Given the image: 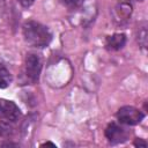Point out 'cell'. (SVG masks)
Segmentation results:
<instances>
[{
	"mask_svg": "<svg viewBox=\"0 0 148 148\" xmlns=\"http://www.w3.org/2000/svg\"><path fill=\"white\" fill-rule=\"evenodd\" d=\"M22 34L24 40L32 47H47L52 40L51 30L35 20H27L22 25Z\"/></svg>",
	"mask_w": 148,
	"mask_h": 148,
	"instance_id": "cell-1",
	"label": "cell"
},
{
	"mask_svg": "<svg viewBox=\"0 0 148 148\" xmlns=\"http://www.w3.org/2000/svg\"><path fill=\"white\" fill-rule=\"evenodd\" d=\"M71 21L73 24L87 25L91 23L97 14V5L95 0H82L75 8L71 9Z\"/></svg>",
	"mask_w": 148,
	"mask_h": 148,
	"instance_id": "cell-2",
	"label": "cell"
},
{
	"mask_svg": "<svg viewBox=\"0 0 148 148\" xmlns=\"http://www.w3.org/2000/svg\"><path fill=\"white\" fill-rule=\"evenodd\" d=\"M42 72V59L36 53H29L24 60L23 75L27 82L35 84L39 81V75Z\"/></svg>",
	"mask_w": 148,
	"mask_h": 148,
	"instance_id": "cell-3",
	"label": "cell"
},
{
	"mask_svg": "<svg viewBox=\"0 0 148 148\" xmlns=\"http://www.w3.org/2000/svg\"><path fill=\"white\" fill-rule=\"evenodd\" d=\"M116 117H117L118 121L123 125L135 126L142 121V119L145 118V114L141 112V110H139L135 106L125 105V106H121L117 111Z\"/></svg>",
	"mask_w": 148,
	"mask_h": 148,
	"instance_id": "cell-4",
	"label": "cell"
},
{
	"mask_svg": "<svg viewBox=\"0 0 148 148\" xmlns=\"http://www.w3.org/2000/svg\"><path fill=\"white\" fill-rule=\"evenodd\" d=\"M104 134L111 145H119V143L127 141L131 132L126 127H124L123 124L119 125V124L112 121L106 126Z\"/></svg>",
	"mask_w": 148,
	"mask_h": 148,
	"instance_id": "cell-5",
	"label": "cell"
},
{
	"mask_svg": "<svg viewBox=\"0 0 148 148\" xmlns=\"http://www.w3.org/2000/svg\"><path fill=\"white\" fill-rule=\"evenodd\" d=\"M21 117L20 108L8 99H0V120L16 123Z\"/></svg>",
	"mask_w": 148,
	"mask_h": 148,
	"instance_id": "cell-6",
	"label": "cell"
},
{
	"mask_svg": "<svg viewBox=\"0 0 148 148\" xmlns=\"http://www.w3.org/2000/svg\"><path fill=\"white\" fill-rule=\"evenodd\" d=\"M126 44V36L125 34H113L105 38V47L109 51H118L123 49Z\"/></svg>",
	"mask_w": 148,
	"mask_h": 148,
	"instance_id": "cell-7",
	"label": "cell"
},
{
	"mask_svg": "<svg viewBox=\"0 0 148 148\" xmlns=\"http://www.w3.org/2000/svg\"><path fill=\"white\" fill-rule=\"evenodd\" d=\"M12 80H13V77H12L10 72L6 68V66L0 62V89L7 88L10 84Z\"/></svg>",
	"mask_w": 148,
	"mask_h": 148,
	"instance_id": "cell-8",
	"label": "cell"
},
{
	"mask_svg": "<svg viewBox=\"0 0 148 148\" xmlns=\"http://www.w3.org/2000/svg\"><path fill=\"white\" fill-rule=\"evenodd\" d=\"M14 134V126L13 123L0 120V136L1 138H9Z\"/></svg>",
	"mask_w": 148,
	"mask_h": 148,
	"instance_id": "cell-9",
	"label": "cell"
},
{
	"mask_svg": "<svg viewBox=\"0 0 148 148\" xmlns=\"http://www.w3.org/2000/svg\"><path fill=\"white\" fill-rule=\"evenodd\" d=\"M138 40H139V44L142 47H146V45H147V28H146V25H143V27H141L139 29Z\"/></svg>",
	"mask_w": 148,
	"mask_h": 148,
	"instance_id": "cell-10",
	"label": "cell"
},
{
	"mask_svg": "<svg viewBox=\"0 0 148 148\" xmlns=\"http://www.w3.org/2000/svg\"><path fill=\"white\" fill-rule=\"evenodd\" d=\"M64 6H66V7H68L69 9H73V8H75L82 0H59Z\"/></svg>",
	"mask_w": 148,
	"mask_h": 148,
	"instance_id": "cell-11",
	"label": "cell"
},
{
	"mask_svg": "<svg viewBox=\"0 0 148 148\" xmlns=\"http://www.w3.org/2000/svg\"><path fill=\"white\" fill-rule=\"evenodd\" d=\"M18 2H20V5L22 6V7H24V8H28V7H30L34 2H35V0H17Z\"/></svg>",
	"mask_w": 148,
	"mask_h": 148,
	"instance_id": "cell-12",
	"label": "cell"
},
{
	"mask_svg": "<svg viewBox=\"0 0 148 148\" xmlns=\"http://www.w3.org/2000/svg\"><path fill=\"white\" fill-rule=\"evenodd\" d=\"M134 146L135 147H147V142L146 141H143L142 139H136L135 141H134Z\"/></svg>",
	"mask_w": 148,
	"mask_h": 148,
	"instance_id": "cell-13",
	"label": "cell"
},
{
	"mask_svg": "<svg viewBox=\"0 0 148 148\" xmlns=\"http://www.w3.org/2000/svg\"><path fill=\"white\" fill-rule=\"evenodd\" d=\"M42 146H52V147H56V145L52 143V142H45V143H43Z\"/></svg>",
	"mask_w": 148,
	"mask_h": 148,
	"instance_id": "cell-14",
	"label": "cell"
},
{
	"mask_svg": "<svg viewBox=\"0 0 148 148\" xmlns=\"http://www.w3.org/2000/svg\"><path fill=\"white\" fill-rule=\"evenodd\" d=\"M138 1H143V0H138Z\"/></svg>",
	"mask_w": 148,
	"mask_h": 148,
	"instance_id": "cell-15",
	"label": "cell"
}]
</instances>
